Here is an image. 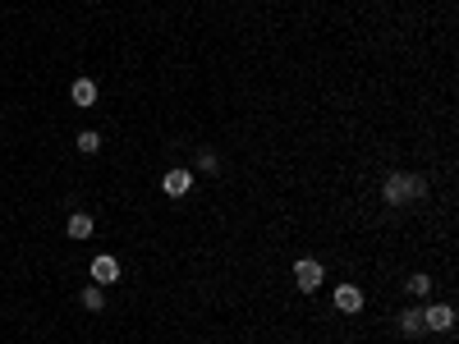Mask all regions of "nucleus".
<instances>
[{"instance_id": "nucleus-8", "label": "nucleus", "mask_w": 459, "mask_h": 344, "mask_svg": "<svg viewBox=\"0 0 459 344\" xmlns=\"http://www.w3.org/2000/svg\"><path fill=\"white\" fill-rule=\"evenodd\" d=\"M88 234H92V216H83V211L69 216V239H88Z\"/></svg>"}, {"instance_id": "nucleus-11", "label": "nucleus", "mask_w": 459, "mask_h": 344, "mask_svg": "<svg viewBox=\"0 0 459 344\" xmlns=\"http://www.w3.org/2000/svg\"><path fill=\"white\" fill-rule=\"evenodd\" d=\"M78 147H83V152H97V147H101V134H97V129H83V134H78Z\"/></svg>"}, {"instance_id": "nucleus-7", "label": "nucleus", "mask_w": 459, "mask_h": 344, "mask_svg": "<svg viewBox=\"0 0 459 344\" xmlns=\"http://www.w3.org/2000/svg\"><path fill=\"white\" fill-rule=\"evenodd\" d=\"M92 101H97V83H92V78H78L74 83V106H92Z\"/></svg>"}, {"instance_id": "nucleus-2", "label": "nucleus", "mask_w": 459, "mask_h": 344, "mask_svg": "<svg viewBox=\"0 0 459 344\" xmlns=\"http://www.w3.org/2000/svg\"><path fill=\"white\" fill-rule=\"evenodd\" d=\"M294 285L303 289V294H313V289L322 285V262H313V257H303V262L294 267Z\"/></svg>"}, {"instance_id": "nucleus-9", "label": "nucleus", "mask_w": 459, "mask_h": 344, "mask_svg": "<svg viewBox=\"0 0 459 344\" xmlns=\"http://www.w3.org/2000/svg\"><path fill=\"white\" fill-rule=\"evenodd\" d=\"M400 326H405V335H423V312H418V308H409L405 317H400Z\"/></svg>"}, {"instance_id": "nucleus-12", "label": "nucleus", "mask_w": 459, "mask_h": 344, "mask_svg": "<svg viewBox=\"0 0 459 344\" xmlns=\"http://www.w3.org/2000/svg\"><path fill=\"white\" fill-rule=\"evenodd\" d=\"M427 289H432V280H427L423 271H418V276H409V294H427Z\"/></svg>"}, {"instance_id": "nucleus-1", "label": "nucleus", "mask_w": 459, "mask_h": 344, "mask_svg": "<svg viewBox=\"0 0 459 344\" xmlns=\"http://www.w3.org/2000/svg\"><path fill=\"white\" fill-rule=\"evenodd\" d=\"M382 193H386V202H405V198H423L427 184H423V179H414V175H391Z\"/></svg>"}, {"instance_id": "nucleus-6", "label": "nucleus", "mask_w": 459, "mask_h": 344, "mask_svg": "<svg viewBox=\"0 0 459 344\" xmlns=\"http://www.w3.org/2000/svg\"><path fill=\"white\" fill-rule=\"evenodd\" d=\"M336 308L340 312H359L363 308V289L359 285H340L336 289Z\"/></svg>"}, {"instance_id": "nucleus-4", "label": "nucleus", "mask_w": 459, "mask_h": 344, "mask_svg": "<svg viewBox=\"0 0 459 344\" xmlns=\"http://www.w3.org/2000/svg\"><path fill=\"white\" fill-rule=\"evenodd\" d=\"M161 189L170 193V198H184V193L193 189V175H188V170H170V175L161 179Z\"/></svg>"}, {"instance_id": "nucleus-5", "label": "nucleus", "mask_w": 459, "mask_h": 344, "mask_svg": "<svg viewBox=\"0 0 459 344\" xmlns=\"http://www.w3.org/2000/svg\"><path fill=\"white\" fill-rule=\"evenodd\" d=\"M92 280H97V285H115V280H120V262H115V257H97V262H92Z\"/></svg>"}, {"instance_id": "nucleus-3", "label": "nucleus", "mask_w": 459, "mask_h": 344, "mask_svg": "<svg viewBox=\"0 0 459 344\" xmlns=\"http://www.w3.org/2000/svg\"><path fill=\"white\" fill-rule=\"evenodd\" d=\"M455 326V308L450 303H437V308L423 312V331H450Z\"/></svg>"}, {"instance_id": "nucleus-10", "label": "nucleus", "mask_w": 459, "mask_h": 344, "mask_svg": "<svg viewBox=\"0 0 459 344\" xmlns=\"http://www.w3.org/2000/svg\"><path fill=\"white\" fill-rule=\"evenodd\" d=\"M101 303H106V294H101L97 285H88V289H83V308H88V312H101Z\"/></svg>"}]
</instances>
